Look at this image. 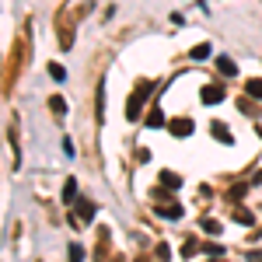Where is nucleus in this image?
I'll list each match as a JSON object with an SVG mask.
<instances>
[{"label": "nucleus", "mask_w": 262, "mask_h": 262, "mask_svg": "<svg viewBox=\"0 0 262 262\" xmlns=\"http://www.w3.org/2000/svg\"><path fill=\"white\" fill-rule=\"evenodd\" d=\"M49 108H53L56 116H63V112H67V101H63L60 95H53V98H49Z\"/></svg>", "instance_id": "obj_12"}, {"label": "nucleus", "mask_w": 262, "mask_h": 262, "mask_svg": "<svg viewBox=\"0 0 262 262\" xmlns=\"http://www.w3.org/2000/svg\"><path fill=\"white\" fill-rule=\"evenodd\" d=\"M70 259H84V248H81V245H70Z\"/></svg>", "instance_id": "obj_17"}, {"label": "nucleus", "mask_w": 262, "mask_h": 262, "mask_svg": "<svg viewBox=\"0 0 262 262\" xmlns=\"http://www.w3.org/2000/svg\"><path fill=\"white\" fill-rule=\"evenodd\" d=\"M77 217H81V221H91V217H95V203L91 200H77Z\"/></svg>", "instance_id": "obj_6"}, {"label": "nucleus", "mask_w": 262, "mask_h": 262, "mask_svg": "<svg viewBox=\"0 0 262 262\" xmlns=\"http://www.w3.org/2000/svg\"><path fill=\"white\" fill-rule=\"evenodd\" d=\"M245 91H248L252 98H262V81H248V84H245Z\"/></svg>", "instance_id": "obj_13"}, {"label": "nucleus", "mask_w": 262, "mask_h": 262, "mask_svg": "<svg viewBox=\"0 0 262 262\" xmlns=\"http://www.w3.org/2000/svg\"><path fill=\"white\" fill-rule=\"evenodd\" d=\"M168 129H171V137H192V119L179 116V119L168 122Z\"/></svg>", "instance_id": "obj_4"}, {"label": "nucleus", "mask_w": 262, "mask_h": 262, "mask_svg": "<svg viewBox=\"0 0 262 262\" xmlns=\"http://www.w3.org/2000/svg\"><path fill=\"white\" fill-rule=\"evenodd\" d=\"M74 192H77V182L70 179L67 185H63V203H70V200H74Z\"/></svg>", "instance_id": "obj_14"}, {"label": "nucleus", "mask_w": 262, "mask_h": 262, "mask_svg": "<svg viewBox=\"0 0 262 262\" xmlns=\"http://www.w3.org/2000/svg\"><path fill=\"white\" fill-rule=\"evenodd\" d=\"M255 182H262V171H259V175H255Z\"/></svg>", "instance_id": "obj_18"}, {"label": "nucleus", "mask_w": 262, "mask_h": 262, "mask_svg": "<svg viewBox=\"0 0 262 262\" xmlns=\"http://www.w3.org/2000/svg\"><path fill=\"white\" fill-rule=\"evenodd\" d=\"M203 231H206V234H221V224H217V221H210V217H206V221H203Z\"/></svg>", "instance_id": "obj_15"}, {"label": "nucleus", "mask_w": 262, "mask_h": 262, "mask_svg": "<svg viewBox=\"0 0 262 262\" xmlns=\"http://www.w3.org/2000/svg\"><path fill=\"white\" fill-rule=\"evenodd\" d=\"M203 101H206V105H217V101H224L227 98V91H224L221 84H206V88H203V95H200Z\"/></svg>", "instance_id": "obj_3"}, {"label": "nucleus", "mask_w": 262, "mask_h": 262, "mask_svg": "<svg viewBox=\"0 0 262 262\" xmlns=\"http://www.w3.org/2000/svg\"><path fill=\"white\" fill-rule=\"evenodd\" d=\"M217 70H221L224 77H234V74H238V67L227 60V56H217Z\"/></svg>", "instance_id": "obj_8"}, {"label": "nucleus", "mask_w": 262, "mask_h": 262, "mask_svg": "<svg viewBox=\"0 0 262 262\" xmlns=\"http://www.w3.org/2000/svg\"><path fill=\"white\" fill-rule=\"evenodd\" d=\"M147 95H150V84L143 81L140 88L133 91V98L126 101V119H137V116H140V108H143V98H147Z\"/></svg>", "instance_id": "obj_1"}, {"label": "nucleus", "mask_w": 262, "mask_h": 262, "mask_svg": "<svg viewBox=\"0 0 262 262\" xmlns=\"http://www.w3.org/2000/svg\"><path fill=\"white\" fill-rule=\"evenodd\" d=\"M143 122H147L150 129H161V126H164V116L158 112V108H150V112H147V119H143Z\"/></svg>", "instance_id": "obj_10"}, {"label": "nucleus", "mask_w": 262, "mask_h": 262, "mask_svg": "<svg viewBox=\"0 0 262 262\" xmlns=\"http://www.w3.org/2000/svg\"><path fill=\"white\" fill-rule=\"evenodd\" d=\"M234 221L238 224H255V213L248 206H234Z\"/></svg>", "instance_id": "obj_9"}, {"label": "nucleus", "mask_w": 262, "mask_h": 262, "mask_svg": "<svg viewBox=\"0 0 262 262\" xmlns=\"http://www.w3.org/2000/svg\"><path fill=\"white\" fill-rule=\"evenodd\" d=\"M210 129H213V137H217V140H221V143H234V137H231V129H227L224 122H213Z\"/></svg>", "instance_id": "obj_5"}, {"label": "nucleus", "mask_w": 262, "mask_h": 262, "mask_svg": "<svg viewBox=\"0 0 262 262\" xmlns=\"http://www.w3.org/2000/svg\"><path fill=\"white\" fill-rule=\"evenodd\" d=\"M49 74H53V81H63V77H67V70H63L60 63H53V67H49Z\"/></svg>", "instance_id": "obj_16"}, {"label": "nucleus", "mask_w": 262, "mask_h": 262, "mask_svg": "<svg viewBox=\"0 0 262 262\" xmlns=\"http://www.w3.org/2000/svg\"><path fill=\"white\" fill-rule=\"evenodd\" d=\"M192 60H206L210 56V42H200V46H192V53H189Z\"/></svg>", "instance_id": "obj_11"}, {"label": "nucleus", "mask_w": 262, "mask_h": 262, "mask_svg": "<svg viewBox=\"0 0 262 262\" xmlns=\"http://www.w3.org/2000/svg\"><path fill=\"white\" fill-rule=\"evenodd\" d=\"M161 185L164 189H182V175H175V171H161Z\"/></svg>", "instance_id": "obj_7"}, {"label": "nucleus", "mask_w": 262, "mask_h": 262, "mask_svg": "<svg viewBox=\"0 0 262 262\" xmlns=\"http://www.w3.org/2000/svg\"><path fill=\"white\" fill-rule=\"evenodd\" d=\"M154 213L164 221H179L182 217V203H154Z\"/></svg>", "instance_id": "obj_2"}]
</instances>
